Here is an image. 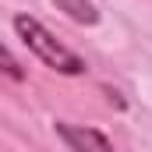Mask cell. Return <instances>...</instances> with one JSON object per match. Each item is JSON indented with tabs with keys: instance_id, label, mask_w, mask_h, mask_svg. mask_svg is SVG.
Instances as JSON below:
<instances>
[{
	"instance_id": "1",
	"label": "cell",
	"mask_w": 152,
	"mask_h": 152,
	"mask_svg": "<svg viewBox=\"0 0 152 152\" xmlns=\"http://www.w3.org/2000/svg\"><path fill=\"white\" fill-rule=\"evenodd\" d=\"M14 32H18V39L36 53L46 67H53L57 75H67V78L85 75V60L78 57L75 50H67L39 18H32V14H14Z\"/></svg>"
},
{
	"instance_id": "2",
	"label": "cell",
	"mask_w": 152,
	"mask_h": 152,
	"mask_svg": "<svg viewBox=\"0 0 152 152\" xmlns=\"http://www.w3.org/2000/svg\"><path fill=\"white\" fill-rule=\"evenodd\" d=\"M53 131H57V138L67 149H75V152L78 149H113V138L96 131V127H78V124H67V120H57Z\"/></svg>"
},
{
	"instance_id": "3",
	"label": "cell",
	"mask_w": 152,
	"mask_h": 152,
	"mask_svg": "<svg viewBox=\"0 0 152 152\" xmlns=\"http://www.w3.org/2000/svg\"><path fill=\"white\" fill-rule=\"evenodd\" d=\"M53 4H57V11H64L78 25H96L99 21V11H96L92 0H53Z\"/></svg>"
},
{
	"instance_id": "4",
	"label": "cell",
	"mask_w": 152,
	"mask_h": 152,
	"mask_svg": "<svg viewBox=\"0 0 152 152\" xmlns=\"http://www.w3.org/2000/svg\"><path fill=\"white\" fill-rule=\"evenodd\" d=\"M0 75H7L11 81H21V78H25V67L18 64V57H14L4 42H0Z\"/></svg>"
}]
</instances>
